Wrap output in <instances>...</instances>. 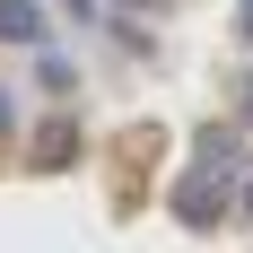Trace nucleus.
Here are the masks:
<instances>
[{
    "instance_id": "obj_1",
    "label": "nucleus",
    "mask_w": 253,
    "mask_h": 253,
    "mask_svg": "<svg viewBox=\"0 0 253 253\" xmlns=\"http://www.w3.org/2000/svg\"><path fill=\"white\" fill-rule=\"evenodd\" d=\"M218 166H227V140L210 131V140H201V166H192L183 192H175V218H183V227H210V218H218Z\"/></svg>"
},
{
    "instance_id": "obj_7",
    "label": "nucleus",
    "mask_w": 253,
    "mask_h": 253,
    "mask_svg": "<svg viewBox=\"0 0 253 253\" xmlns=\"http://www.w3.org/2000/svg\"><path fill=\"white\" fill-rule=\"evenodd\" d=\"M245 123H253V87H245Z\"/></svg>"
},
{
    "instance_id": "obj_4",
    "label": "nucleus",
    "mask_w": 253,
    "mask_h": 253,
    "mask_svg": "<svg viewBox=\"0 0 253 253\" xmlns=\"http://www.w3.org/2000/svg\"><path fill=\"white\" fill-rule=\"evenodd\" d=\"M236 26H245V44H253V0H245V9H236Z\"/></svg>"
},
{
    "instance_id": "obj_5",
    "label": "nucleus",
    "mask_w": 253,
    "mask_h": 253,
    "mask_svg": "<svg viewBox=\"0 0 253 253\" xmlns=\"http://www.w3.org/2000/svg\"><path fill=\"white\" fill-rule=\"evenodd\" d=\"M0 140H9V87H0Z\"/></svg>"
},
{
    "instance_id": "obj_6",
    "label": "nucleus",
    "mask_w": 253,
    "mask_h": 253,
    "mask_svg": "<svg viewBox=\"0 0 253 253\" xmlns=\"http://www.w3.org/2000/svg\"><path fill=\"white\" fill-rule=\"evenodd\" d=\"M245 218H253V183H245Z\"/></svg>"
},
{
    "instance_id": "obj_3",
    "label": "nucleus",
    "mask_w": 253,
    "mask_h": 253,
    "mask_svg": "<svg viewBox=\"0 0 253 253\" xmlns=\"http://www.w3.org/2000/svg\"><path fill=\"white\" fill-rule=\"evenodd\" d=\"M70 157H79V131H70V123L35 131V166H70Z\"/></svg>"
},
{
    "instance_id": "obj_2",
    "label": "nucleus",
    "mask_w": 253,
    "mask_h": 253,
    "mask_svg": "<svg viewBox=\"0 0 253 253\" xmlns=\"http://www.w3.org/2000/svg\"><path fill=\"white\" fill-rule=\"evenodd\" d=\"M0 44H44V9L35 0H0Z\"/></svg>"
}]
</instances>
